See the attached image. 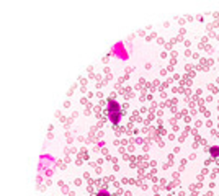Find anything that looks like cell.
I'll return each instance as SVG.
<instances>
[{
  "label": "cell",
  "mask_w": 219,
  "mask_h": 196,
  "mask_svg": "<svg viewBox=\"0 0 219 196\" xmlns=\"http://www.w3.org/2000/svg\"><path fill=\"white\" fill-rule=\"evenodd\" d=\"M108 115H110V119H111L113 124H118L119 123V118H121V108L115 100L108 101Z\"/></svg>",
  "instance_id": "cell-1"
},
{
  "label": "cell",
  "mask_w": 219,
  "mask_h": 196,
  "mask_svg": "<svg viewBox=\"0 0 219 196\" xmlns=\"http://www.w3.org/2000/svg\"><path fill=\"white\" fill-rule=\"evenodd\" d=\"M209 154L213 157H218L219 155V147H211V149H209Z\"/></svg>",
  "instance_id": "cell-2"
},
{
  "label": "cell",
  "mask_w": 219,
  "mask_h": 196,
  "mask_svg": "<svg viewBox=\"0 0 219 196\" xmlns=\"http://www.w3.org/2000/svg\"><path fill=\"white\" fill-rule=\"evenodd\" d=\"M97 196H111V195H110L108 191H100V193H98Z\"/></svg>",
  "instance_id": "cell-3"
}]
</instances>
